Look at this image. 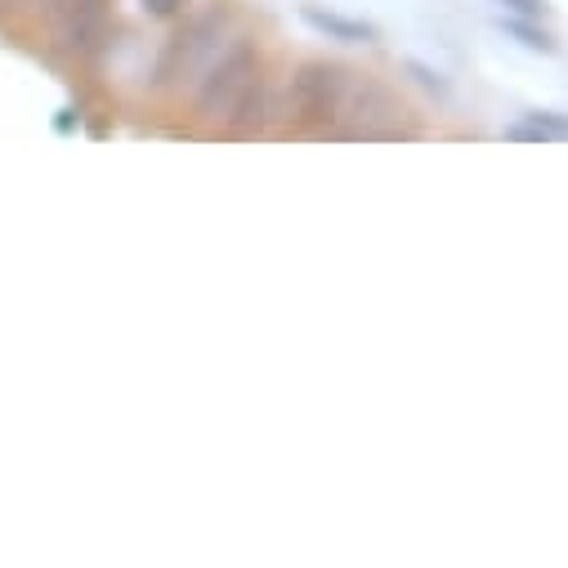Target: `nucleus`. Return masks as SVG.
I'll return each instance as SVG.
<instances>
[{"instance_id":"nucleus-14","label":"nucleus","mask_w":568,"mask_h":568,"mask_svg":"<svg viewBox=\"0 0 568 568\" xmlns=\"http://www.w3.org/2000/svg\"><path fill=\"white\" fill-rule=\"evenodd\" d=\"M23 6H45V0H23Z\"/></svg>"},{"instance_id":"nucleus-5","label":"nucleus","mask_w":568,"mask_h":568,"mask_svg":"<svg viewBox=\"0 0 568 568\" xmlns=\"http://www.w3.org/2000/svg\"><path fill=\"white\" fill-rule=\"evenodd\" d=\"M349 94H354V116H358V125H354V134H367V139H389L394 130L385 125V121H394L398 112H403V103L381 85V81H363V85H345Z\"/></svg>"},{"instance_id":"nucleus-13","label":"nucleus","mask_w":568,"mask_h":568,"mask_svg":"<svg viewBox=\"0 0 568 568\" xmlns=\"http://www.w3.org/2000/svg\"><path fill=\"white\" fill-rule=\"evenodd\" d=\"M77 121H81V112H77V108H63V112L54 116V130H59V134H68Z\"/></svg>"},{"instance_id":"nucleus-4","label":"nucleus","mask_w":568,"mask_h":568,"mask_svg":"<svg viewBox=\"0 0 568 568\" xmlns=\"http://www.w3.org/2000/svg\"><path fill=\"white\" fill-rule=\"evenodd\" d=\"M251 72H260V50H255V41H233L229 54L206 72V81H202V90H197V112H202V116H224L229 103H233V94L242 90V81H246Z\"/></svg>"},{"instance_id":"nucleus-12","label":"nucleus","mask_w":568,"mask_h":568,"mask_svg":"<svg viewBox=\"0 0 568 568\" xmlns=\"http://www.w3.org/2000/svg\"><path fill=\"white\" fill-rule=\"evenodd\" d=\"M139 6H144L153 19H171V14H180L189 6V0H139Z\"/></svg>"},{"instance_id":"nucleus-2","label":"nucleus","mask_w":568,"mask_h":568,"mask_svg":"<svg viewBox=\"0 0 568 568\" xmlns=\"http://www.w3.org/2000/svg\"><path fill=\"white\" fill-rule=\"evenodd\" d=\"M229 28V10H211L202 19H193L184 32H175L158 59V85H175L184 72H193L220 41V32Z\"/></svg>"},{"instance_id":"nucleus-11","label":"nucleus","mask_w":568,"mask_h":568,"mask_svg":"<svg viewBox=\"0 0 568 568\" xmlns=\"http://www.w3.org/2000/svg\"><path fill=\"white\" fill-rule=\"evenodd\" d=\"M493 6H501L510 19H546L550 14V0H493Z\"/></svg>"},{"instance_id":"nucleus-7","label":"nucleus","mask_w":568,"mask_h":568,"mask_svg":"<svg viewBox=\"0 0 568 568\" xmlns=\"http://www.w3.org/2000/svg\"><path fill=\"white\" fill-rule=\"evenodd\" d=\"M264 112H268V85H264V77H260V72H251V77L242 81V90L233 94V103H229L224 121H229L237 134H251V130H260V125H264Z\"/></svg>"},{"instance_id":"nucleus-8","label":"nucleus","mask_w":568,"mask_h":568,"mask_svg":"<svg viewBox=\"0 0 568 568\" xmlns=\"http://www.w3.org/2000/svg\"><path fill=\"white\" fill-rule=\"evenodd\" d=\"M501 139H510V144H564V116L559 112H519Z\"/></svg>"},{"instance_id":"nucleus-1","label":"nucleus","mask_w":568,"mask_h":568,"mask_svg":"<svg viewBox=\"0 0 568 568\" xmlns=\"http://www.w3.org/2000/svg\"><path fill=\"white\" fill-rule=\"evenodd\" d=\"M345 85H349V72L341 63H327V59H310L296 68L292 77V103H296V121L301 125H332L341 112H345Z\"/></svg>"},{"instance_id":"nucleus-6","label":"nucleus","mask_w":568,"mask_h":568,"mask_svg":"<svg viewBox=\"0 0 568 568\" xmlns=\"http://www.w3.org/2000/svg\"><path fill=\"white\" fill-rule=\"evenodd\" d=\"M301 19L327 37V41H341V45H372L376 41V28L363 23V19H349V14H336V10H323V6H305Z\"/></svg>"},{"instance_id":"nucleus-10","label":"nucleus","mask_w":568,"mask_h":568,"mask_svg":"<svg viewBox=\"0 0 568 568\" xmlns=\"http://www.w3.org/2000/svg\"><path fill=\"white\" fill-rule=\"evenodd\" d=\"M403 72H407L420 90H430V94H439V99H448V94H453L448 77H444V72H435L430 63H420V59H407V63H403Z\"/></svg>"},{"instance_id":"nucleus-3","label":"nucleus","mask_w":568,"mask_h":568,"mask_svg":"<svg viewBox=\"0 0 568 568\" xmlns=\"http://www.w3.org/2000/svg\"><path fill=\"white\" fill-rule=\"evenodd\" d=\"M45 6L72 54H99L108 45V0H45Z\"/></svg>"},{"instance_id":"nucleus-9","label":"nucleus","mask_w":568,"mask_h":568,"mask_svg":"<svg viewBox=\"0 0 568 568\" xmlns=\"http://www.w3.org/2000/svg\"><path fill=\"white\" fill-rule=\"evenodd\" d=\"M501 32L510 37V41H519L524 50H532V54H555V37L546 32V28H537V19H501Z\"/></svg>"}]
</instances>
